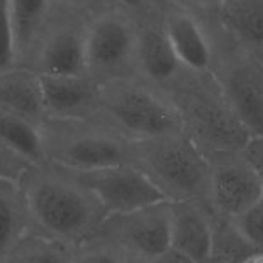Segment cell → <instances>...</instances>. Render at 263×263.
Masks as SVG:
<instances>
[{"mask_svg": "<svg viewBox=\"0 0 263 263\" xmlns=\"http://www.w3.org/2000/svg\"><path fill=\"white\" fill-rule=\"evenodd\" d=\"M42 100L48 118L86 120L99 112L100 83L91 76H41Z\"/></svg>", "mask_w": 263, "mask_h": 263, "instance_id": "14", "label": "cell"}, {"mask_svg": "<svg viewBox=\"0 0 263 263\" xmlns=\"http://www.w3.org/2000/svg\"><path fill=\"white\" fill-rule=\"evenodd\" d=\"M261 261H263V258H261Z\"/></svg>", "mask_w": 263, "mask_h": 263, "instance_id": "31", "label": "cell"}, {"mask_svg": "<svg viewBox=\"0 0 263 263\" xmlns=\"http://www.w3.org/2000/svg\"><path fill=\"white\" fill-rule=\"evenodd\" d=\"M28 167H32V163H28L25 158H21L18 153H14L11 147H7L0 141V177L2 179H11L18 182Z\"/></svg>", "mask_w": 263, "mask_h": 263, "instance_id": "28", "label": "cell"}, {"mask_svg": "<svg viewBox=\"0 0 263 263\" xmlns=\"http://www.w3.org/2000/svg\"><path fill=\"white\" fill-rule=\"evenodd\" d=\"M205 209L211 219V253L207 263H256L261 260V251L246 239L233 218L214 213L207 205Z\"/></svg>", "mask_w": 263, "mask_h": 263, "instance_id": "19", "label": "cell"}, {"mask_svg": "<svg viewBox=\"0 0 263 263\" xmlns=\"http://www.w3.org/2000/svg\"><path fill=\"white\" fill-rule=\"evenodd\" d=\"M233 221L246 235V239L256 249H260L263 258V197L256 203H253L248 211L233 218Z\"/></svg>", "mask_w": 263, "mask_h": 263, "instance_id": "24", "label": "cell"}, {"mask_svg": "<svg viewBox=\"0 0 263 263\" xmlns=\"http://www.w3.org/2000/svg\"><path fill=\"white\" fill-rule=\"evenodd\" d=\"M130 163L146 174L167 200L207 198L209 163L182 130L130 141Z\"/></svg>", "mask_w": 263, "mask_h": 263, "instance_id": "3", "label": "cell"}, {"mask_svg": "<svg viewBox=\"0 0 263 263\" xmlns=\"http://www.w3.org/2000/svg\"><path fill=\"white\" fill-rule=\"evenodd\" d=\"M72 172L97 195L107 216L130 213L151 203L167 200L163 193L149 181V177L132 163Z\"/></svg>", "mask_w": 263, "mask_h": 263, "instance_id": "11", "label": "cell"}, {"mask_svg": "<svg viewBox=\"0 0 263 263\" xmlns=\"http://www.w3.org/2000/svg\"><path fill=\"white\" fill-rule=\"evenodd\" d=\"M18 184L33 230L76 248L90 239L107 218L97 195L62 165L48 160L32 165Z\"/></svg>", "mask_w": 263, "mask_h": 263, "instance_id": "1", "label": "cell"}, {"mask_svg": "<svg viewBox=\"0 0 263 263\" xmlns=\"http://www.w3.org/2000/svg\"><path fill=\"white\" fill-rule=\"evenodd\" d=\"M139 21L114 7H104L86 20L88 76L95 81L134 76Z\"/></svg>", "mask_w": 263, "mask_h": 263, "instance_id": "7", "label": "cell"}, {"mask_svg": "<svg viewBox=\"0 0 263 263\" xmlns=\"http://www.w3.org/2000/svg\"><path fill=\"white\" fill-rule=\"evenodd\" d=\"M39 128L44 160L70 171L130 163V141L97 116L86 120L46 118Z\"/></svg>", "mask_w": 263, "mask_h": 263, "instance_id": "5", "label": "cell"}, {"mask_svg": "<svg viewBox=\"0 0 263 263\" xmlns=\"http://www.w3.org/2000/svg\"><path fill=\"white\" fill-rule=\"evenodd\" d=\"M97 118L128 141L182 130L181 116L172 100L135 76L100 83Z\"/></svg>", "mask_w": 263, "mask_h": 263, "instance_id": "4", "label": "cell"}, {"mask_svg": "<svg viewBox=\"0 0 263 263\" xmlns=\"http://www.w3.org/2000/svg\"><path fill=\"white\" fill-rule=\"evenodd\" d=\"M93 235L118 244L132 263H158L171 249V200L107 216Z\"/></svg>", "mask_w": 263, "mask_h": 263, "instance_id": "8", "label": "cell"}, {"mask_svg": "<svg viewBox=\"0 0 263 263\" xmlns=\"http://www.w3.org/2000/svg\"><path fill=\"white\" fill-rule=\"evenodd\" d=\"M74 263H132L130 256L112 240L91 235L76 248Z\"/></svg>", "mask_w": 263, "mask_h": 263, "instance_id": "23", "label": "cell"}, {"mask_svg": "<svg viewBox=\"0 0 263 263\" xmlns=\"http://www.w3.org/2000/svg\"><path fill=\"white\" fill-rule=\"evenodd\" d=\"M188 70L163 30L158 7V11L139 21L134 76L165 93Z\"/></svg>", "mask_w": 263, "mask_h": 263, "instance_id": "12", "label": "cell"}, {"mask_svg": "<svg viewBox=\"0 0 263 263\" xmlns=\"http://www.w3.org/2000/svg\"><path fill=\"white\" fill-rule=\"evenodd\" d=\"M0 141L28 163L35 165L44 162L42 135L39 125L35 123L0 111Z\"/></svg>", "mask_w": 263, "mask_h": 263, "instance_id": "22", "label": "cell"}, {"mask_svg": "<svg viewBox=\"0 0 263 263\" xmlns=\"http://www.w3.org/2000/svg\"><path fill=\"white\" fill-rule=\"evenodd\" d=\"M214 57L209 72L237 120L253 137L263 135V58L239 48L218 30L211 33Z\"/></svg>", "mask_w": 263, "mask_h": 263, "instance_id": "6", "label": "cell"}, {"mask_svg": "<svg viewBox=\"0 0 263 263\" xmlns=\"http://www.w3.org/2000/svg\"><path fill=\"white\" fill-rule=\"evenodd\" d=\"M209 186L203 200L214 213L237 218L263 197L260 174L244 149H224L205 155Z\"/></svg>", "mask_w": 263, "mask_h": 263, "instance_id": "9", "label": "cell"}, {"mask_svg": "<svg viewBox=\"0 0 263 263\" xmlns=\"http://www.w3.org/2000/svg\"><path fill=\"white\" fill-rule=\"evenodd\" d=\"M32 228V219L20 184L0 177V263H7L12 248Z\"/></svg>", "mask_w": 263, "mask_h": 263, "instance_id": "20", "label": "cell"}, {"mask_svg": "<svg viewBox=\"0 0 263 263\" xmlns=\"http://www.w3.org/2000/svg\"><path fill=\"white\" fill-rule=\"evenodd\" d=\"M25 67L41 76L88 74L86 20L51 12Z\"/></svg>", "mask_w": 263, "mask_h": 263, "instance_id": "10", "label": "cell"}, {"mask_svg": "<svg viewBox=\"0 0 263 263\" xmlns=\"http://www.w3.org/2000/svg\"><path fill=\"white\" fill-rule=\"evenodd\" d=\"M0 111L41 125L48 116L39 74L23 65L0 70Z\"/></svg>", "mask_w": 263, "mask_h": 263, "instance_id": "16", "label": "cell"}, {"mask_svg": "<svg viewBox=\"0 0 263 263\" xmlns=\"http://www.w3.org/2000/svg\"><path fill=\"white\" fill-rule=\"evenodd\" d=\"M76 246L32 230L12 248L7 263H74Z\"/></svg>", "mask_w": 263, "mask_h": 263, "instance_id": "21", "label": "cell"}, {"mask_svg": "<svg viewBox=\"0 0 263 263\" xmlns=\"http://www.w3.org/2000/svg\"><path fill=\"white\" fill-rule=\"evenodd\" d=\"M244 153L251 160V163L254 165L258 174H260V179L263 184V135L261 137H253L251 141L246 144Z\"/></svg>", "mask_w": 263, "mask_h": 263, "instance_id": "30", "label": "cell"}, {"mask_svg": "<svg viewBox=\"0 0 263 263\" xmlns=\"http://www.w3.org/2000/svg\"><path fill=\"white\" fill-rule=\"evenodd\" d=\"M16 65H27L53 12L51 0H9Z\"/></svg>", "mask_w": 263, "mask_h": 263, "instance_id": "18", "label": "cell"}, {"mask_svg": "<svg viewBox=\"0 0 263 263\" xmlns=\"http://www.w3.org/2000/svg\"><path fill=\"white\" fill-rule=\"evenodd\" d=\"M160 20L182 65L195 72H209L214 46L205 25L171 0H163L160 6Z\"/></svg>", "mask_w": 263, "mask_h": 263, "instance_id": "13", "label": "cell"}, {"mask_svg": "<svg viewBox=\"0 0 263 263\" xmlns=\"http://www.w3.org/2000/svg\"><path fill=\"white\" fill-rule=\"evenodd\" d=\"M165 95L181 116L182 132L203 155L244 149L251 135L237 120L211 72L188 70Z\"/></svg>", "mask_w": 263, "mask_h": 263, "instance_id": "2", "label": "cell"}, {"mask_svg": "<svg viewBox=\"0 0 263 263\" xmlns=\"http://www.w3.org/2000/svg\"><path fill=\"white\" fill-rule=\"evenodd\" d=\"M162 2L163 0H105V4H107L109 7H114V9L126 12V14L135 18L137 21H141L146 18V16L158 11Z\"/></svg>", "mask_w": 263, "mask_h": 263, "instance_id": "29", "label": "cell"}, {"mask_svg": "<svg viewBox=\"0 0 263 263\" xmlns=\"http://www.w3.org/2000/svg\"><path fill=\"white\" fill-rule=\"evenodd\" d=\"M171 248L188 263H207L211 219L200 200H171Z\"/></svg>", "mask_w": 263, "mask_h": 263, "instance_id": "15", "label": "cell"}, {"mask_svg": "<svg viewBox=\"0 0 263 263\" xmlns=\"http://www.w3.org/2000/svg\"><path fill=\"white\" fill-rule=\"evenodd\" d=\"M171 2L197 16L207 27L209 33L218 30V12L223 0H171Z\"/></svg>", "mask_w": 263, "mask_h": 263, "instance_id": "26", "label": "cell"}, {"mask_svg": "<svg viewBox=\"0 0 263 263\" xmlns=\"http://www.w3.org/2000/svg\"><path fill=\"white\" fill-rule=\"evenodd\" d=\"M16 65L14 35H12L9 0H0V70Z\"/></svg>", "mask_w": 263, "mask_h": 263, "instance_id": "25", "label": "cell"}, {"mask_svg": "<svg viewBox=\"0 0 263 263\" xmlns=\"http://www.w3.org/2000/svg\"><path fill=\"white\" fill-rule=\"evenodd\" d=\"M51 2H53V12L81 20H88L95 12L107 7L105 0H51Z\"/></svg>", "mask_w": 263, "mask_h": 263, "instance_id": "27", "label": "cell"}, {"mask_svg": "<svg viewBox=\"0 0 263 263\" xmlns=\"http://www.w3.org/2000/svg\"><path fill=\"white\" fill-rule=\"evenodd\" d=\"M218 32L235 46L263 58V0H223Z\"/></svg>", "mask_w": 263, "mask_h": 263, "instance_id": "17", "label": "cell"}]
</instances>
